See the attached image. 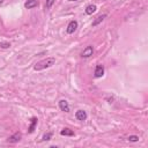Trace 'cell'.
<instances>
[{
  "label": "cell",
  "instance_id": "1",
  "mask_svg": "<svg viewBox=\"0 0 148 148\" xmlns=\"http://www.w3.org/2000/svg\"><path fill=\"white\" fill-rule=\"evenodd\" d=\"M56 64V58H52V57H49L46 59H43L38 63H36L35 66H34V69L35 71H42V69H45V68H49L51 66H53Z\"/></svg>",
  "mask_w": 148,
  "mask_h": 148
},
{
  "label": "cell",
  "instance_id": "2",
  "mask_svg": "<svg viewBox=\"0 0 148 148\" xmlns=\"http://www.w3.org/2000/svg\"><path fill=\"white\" fill-rule=\"evenodd\" d=\"M92 53H94V48H92L91 45H88L83 49V51L81 53V57L82 58H89L90 56H92Z\"/></svg>",
  "mask_w": 148,
  "mask_h": 148
},
{
  "label": "cell",
  "instance_id": "3",
  "mask_svg": "<svg viewBox=\"0 0 148 148\" xmlns=\"http://www.w3.org/2000/svg\"><path fill=\"white\" fill-rule=\"evenodd\" d=\"M78 29V22L77 21H71L66 28V31L67 34H73L74 31H75Z\"/></svg>",
  "mask_w": 148,
  "mask_h": 148
},
{
  "label": "cell",
  "instance_id": "4",
  "mask_svg": "<svg viewBox=\"0 0 148 148\" xmlns=\"http://www.w3.org/2000/svg\"><path fill=\"white\" fill-rule=\"evenodd\" d=\"M59 108H60L61 111H64V112H69V105H68V102L66 100L59 101Z\"/></svg>",
  "mask_w": 148,
  "mask_h": 148
},
{
  "label": "cell",
  "instance_id": "5",
  "mask_svg": "<svg viewBox=\"0 0 148 148\" xmlns=\"http://www.w3.org/2000/svg\"><path fill=\"white\" fill-rule=\"evenodd\" d=\"M75 117H77L78 120L83 122V120L87 119V112H86V111H83V110H78L75 112Z\"/></svg>",
  "mask_w": 148,
  "mask_h": 148
},
{
  "label": "cell",
  "instance_id": "6",
  "mask_svg": "<svg viewBox=\"0 0 148 148\" xmlns=\"http://www.w3.org/2000/svg\"><path fill=\"white\" fill-rule=\"evenodd\" d=\"M38 0H28V1H26V4H24V7L27 8V9H31V8H35V7H37L38 6Z\"/></svg>",
  "mask_w": 148,
  "mask_h": 148
},
{
  "label": "cell",
  "instance_id": "7",
  "mask_svg": "<svg viewBox=\"0 0 148 148\" xmlns=\"http://www.w3.org/2000/svg\"><path fill=\"white\" fill-rule=\"evenodd\" d=\"M95 77L96 78H102L104 75V67L102 65H97L96 68H95Z\"/></svg>",
  "mask_w": 148,
  "mask_h": 148
},
{
  "label": "cell",
  "instance_id": "8",
  "mask_svg": "<svg viewBox=\"0 0 148 148\" xmlns=\"http://www.w3.org/2000/svg\"><path fill=\"white\" fill-rule=\"evenodd\" d=\"M60 134L63 137H74V131H72V130L68 128V127H65L60 131Z\"/></svg>",
  "mask_w": 148,
  "mask_h": 148
},
{
  "label": "cell",
  "instance_id": "9",
  "mask_svg": "<svg viewBox=\"0 0 148 148\" xmlns=\"http://www.w3.org/2000/svg\"><path fill=\"white\" fill-rule=\"evenodd\" d=\"M96 11H97V7H96V5H94V4L88 5V6L86 7V9H85V12H86L87 15H91L92 13H95Z\"/></svg>",
  "mask_w": 148,
  "mask_h": 148
},
{
  "label": "cell",
  "instance_id": "10",
  "mask_svg": "<svg viewBox=\"0 0 148 148\" xmlns=\"http://www.w3.org/2000/svg\"><path fill=\"white\" fill-rule=\"evenodd\" d=\"M20 140H21V133H15L14 135L9 137L7 141L11 142V143H15V142H18Z\"/></svg>",
  "mask_w": 148,
  "mask_h": 148
},
{
  "label": "cell",
  "instance_id": "11",
  "mask_svg": "<svg viewBox=\"0 0 148 148\" xmlns=\"http://www.w3.org/2000/svg\"><path fill=\"white\" fill-rule=\"evenodd\" d=\"M37 119L36 117H32L31 118V120H30V126H29V128H28V132L29 133H32L34 131H35V127H36V125H37Z\"/></svg>",
  "mask_w": 148,
  "mask_h": 148
},
{
  "label": "cell",
  "instance_id": "12",
  "mask_svg": "<svg viewBox=\"0 0 148 148\" xmlns=\"http://www.w3.org/2000/svg\"><path fill=\"white\" fill-rule=\"evenodd\" d=\"M106 17V14H101V15H98L97 17H96V20L94 21V22H92V27H96V26H98L103 20H104V18Z\"/></svg>",
  "mask_w": 148,
  "mask_h": 148
},
{
  "label": "cell",
  "instance_id": "13",
  "mask_svg": "<svg viewBox=\"0 0 148 148\" xmlns=\"http://www.w3.org/2000/svg\"><path fill=\"white\" fill-rule=\"evenodd\" d=\"M127 140L128 141H132V142H137V141H139V137L138 135H130L127 138Z\"/></svg>",
  "mask_w": 148,
  "mask_h": 148
},
{
  "label": "cell",
  "instance_id": "14",
  "mask_svg": "<svg viewBox=\"0 0 148 148\" xmlns=\"http://www.w3.org/2000/svg\"><path fill=\"white\" fill-rule=\"evenodd\" d=\"M51 138H52V132H49V133H46V134L43 135V140H44V141H48V140H50Z\"/></svg>",
  "mask_w": 148,
  "mask_h": 148
},
{
  "label": "cell",
  "instance_id": "15",
  "mask_svg": "<svg viewBox=\"0 0 148 148\" xmlns=\"http://www.w3.org/2000/svg\"><path fill=\"white\" fill-rule=\"evenodd\" d=\"M11 46V43L8 42H3V43H0V48H3V49H8Z\"/></svg>",
  "mask_w": 148,
  "mask_h": 148
},
{
  "label": "cell",
  "instance_id": "16",
  "mask_svg": "<svg viewBox=\"0 0 148 148\" xmlns=\"http://www.w3.org/2000/svg\"><path fill=\"white\" fill-rule=\"evenodd\" d=\"M56 0H46V8H51Z\"/></svg>",
  "mask_w": 148,
  "mask_h": 148
},
{
  "label": "cell",
  "instance_id": "17",
  "mask_svg": "<svg viewBox=\"0 0 148 148\" xmlns=\"http://www.w3.org/2000/svg\"><path fill=\"white\" fill-rule=\"evenodd\" d=\"M68 1H79V0H68Z\"/></svg>",
  "mask_w": 148,
  "mask_h": 148
},
{
  "label": "cell",
  "instance_id": "18",
  "mask_svg": "<svg viewBox=\"0 0 148 148\" xmlns=\"http://www.w3.org/2000/svg\"><path fill=\"white\" fill-rule=\"evenodd\" d=\"M3 1H4V0H0V4H3Z\"/></svg>",
  "mask_w": 148,
  "mask_h": 148
}]
</instances>
